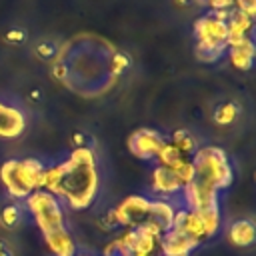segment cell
<instances>
[{
	"label": "cell",
	"mask_w": 256,
	"mask_h": 256,
	"mask_svg": "<svg viewBox=\"0 0 256 256\" xmlns=\"http://www.w3.org/2000/svg\"><path fill=\"white\" fill-rule=\"evenodd\" d=\"M124 66L116 48L92 34L72 38L58 52V74L76 92L98 96L106 92Z\"/></svg>",
	"instance_id": "1"
},
{
	"label": "cell",
	"mask_w": 256,
	"mask_h": 256,
	"mask_svg": "<svg viewBox=\"0 0 256 256\" xmlns=\"http://www.w3.org/2000/svg\"><path fill=\"white\" fill-rule=\"evenodd\" d=\"M98 170L92 148L78 146L64 162L44 168L42 190L52 192L62 204L72 210H86L98 194Z\"/></svg>",
	"instance_id": "2"
},
{
	"label": "cell",
	"mask_w": 256,
	"mask_h": 256,
	"mask_svg": "<svg viewBox=\"0 0 256 256\" xmlns=\"http://www.w3.org/2000/svg\"><path fill=\"white\" fill-rule=\"evenodd\" d=\"M44 168L46 166L36 158H12L0 166V180L14 200H24L34 190H42Z\"/></svg>",
	"instance_id": "3"
},
{
	"label": "cell",
	"mask_w": 256,
	"mask_h": 256,
	"mask_svg": "<svg viewBox=\"0 0 256 256\" xmlns=\"http://www.w3.org/2000/svg\"><path fill=\"white\" fill-rule=\"evenodd\" d=\"M194 164V182L208 186L216 192L228 188L232 184V166L226 152L218 146H204L198 148L192 156Z\"/></svg>",
	"instance_id": "4"
},
{
	"label": "cell",
	"mask_w": 256,
	"mask_h": 256,
	"mask_svg": "<svg viewBox=\"0 0 256 256\" xmlns=\"http://www.w3.org/2000/svg\"><path fill=\"white\" fill-rule=\"evenodd\" d=\"M22 202H24V208L30 212L34 224L42 232V236L48 234V232H52V230H58V228L66 226L64 204L52 192L34 190Z\"/></svg>",
	"instance_id": "5"
},
{
	"label": "cell",
	"mask_w": 256,
	"mask_h": 256,
	"mask_svg": "<svg viewBox=\"0 0 256 256\" xmlns=\"http://www.w3.org/2000/svg\"><path fill=\"white\" fill-rule=\"evenodd\" d=\"M150 206H152V198L132 194V196L124 198L116 208H112V212H114L118 226L132 230V228H140V226L148 224Z\"/></svg>",
	"instance_id": "6"
},
{
	"label": "cell",
	"mask_w": 256,
	"mask_h": 256,
	"mask_svg": "<svg viewBox=\"0 0 256 256\" xmlns=\"http://www.w3.org/2000/svg\"><path fill=\"white\" fill-rule=\"evenodd\" d=\"M164 144H166V140L162 138V134L156 130H150V128H140V130L132 132L128 138L130 152L142 160H156V156Z\"/></svg>",
	"instance_id": "7"
},
{
	"label": "cell",
	"mask_w": 256,
	"mask_h": 256,
	"mask_svg": "<svg viewBox=\"0 0 256 256\" xmlns=\"http://www.w3.org/2000/svg\"><path fill=\"white\" fill-rule=\"evenodd\" d=\"M160 236H162V232L156 226H152V224H144L140 228H132L130 230V248H132V254L154 256L158 252Z\"/></svg>",
	"instance_id": "8"
},
{
	"label": "cell",
	"mask_w": 256,
	"mask_h": 256,
	"mask_svg": "<svg viewBox=\"0 0 256 256\" xmlns=\"http://www.w3.org/2000/svg\"><path fill=\"white\" fill-rule=\"evenodd\" d=\"M198 246L200 244H196L176 228H170L168 232H164L158 242V250L162 256H190Z\"/></svg>",
	"instance_id": "9"
},
{
	"label": "cell",
	"mask_w": 256,
	"mask_h": 256,
	"mask_svg": "<svg viewBox=\"0 0 256 256\" xmlns=\"http://www.w3.org/2000/svg\"><path fill=\"white\" fill-rule=\"evenodd\" d=\"M42 238H44L48 250L54 256H76L78 254L76 240H74L72 232L68 230V226H62L58 230H52V232L44 234Z\"/></svg>",
	"instance_id": "10"
},
{
	"label": "cell",
	"mask_w": 256,
	"mask_h": 256,
	"mask_svg": "<svg viewBox=\"0 0 256 256\" xmlns=\"http://www.w3.org/2000/svg\"><path fill=\"white\" fill-rule=\"evenodd\" d=\"M24 128H26V118H24L22 110L0 102V136L16 138L24 132Z\"/></svg>",
	"instance_id": "11"
},
{
	"label": "cell",
	"mask_w": 256,
	"mask_h": 256,
	"mask_svg": "<svg viewBox=\"0 0 256 256\" xmlns=\"http://www.w3.org/2000/svg\"><path fill=\"white\" fill-rule=\"evenodd\" d=\"M152 190H154L160 198L168 200V198L180 194L182 184L178 182V178L174 176V172H172L170 168L156 166V168L152 170Z\"/></svg>",
	"instance_id": "12"
},
{
	"label": "cell",
	"mask_w": 256,
	"mask_h": 256,
	"mask_svg": "<svg viewBox=\"0 0 256 256\" xmlns=\"http://www.w3.org/2000/svg\"><path fill=\"white\" fill-rule=\"evenodd\" d=\"M176 204L170 202V200H164V198H156L152 200V206H150V218H148V224L156 226L162 234L168 232L172 228V222H174V216H176Z\"/></svg>",
	"instance_id": "13"
},
{
	"label": "cell",
	"mask_w": 256,
	"mask_h": 256,
	"mask_svg": "<svg viewBox=\"0 0 256 256\" xmlns=\"http://www.w3.org/2000/svg\"><path fill=\"white\" fill-rule=\"evenodd\" d=\"M226 236H228V242L238 246V248H248L254 244L256 240V228H254V222L248 220V218H242V220H234L228 230H226Z\"/></svg>",
	"instance_id": "14"
},
{
	"label": "cell",
	"mask_w": 256,
	"mask_h": 256,
	"mask_svg": "<svg viewBox=\"0 0 256 256\" xmlns=\"http://www.w3.org/2000/svg\"><path fill=\"white\" fill-rule=\"evenodd\" d=\"M198 216H200V222H202V228H204V234H206V240L214 238L220 228H222V216H220V206H210V208H204V210H196Z\"/></svg>",
	"instance_id": "15"
},
{
	"label": "cell",
	"mask_w": 256,
	"mask_h": 256,
	"mask_svg": "<svg viewBox=\"0 0 256 256\" xmlns=\"http://www.w3.org/2000/svg\"><path fill=\"white\" fill-rule=\"evenodd\" d=\"M230 54H232V60L238 68H248L252 64V54H254L252 40L244 38V40H238V42L230 44Z\"/></svg>",
	"instance_id": "16"
},
{
	"label": "cell",
	"mask_w": 256,
	"mask_h": 256,
	"mask_svg": "<svg viewBox=\"0 0 256 256\" xmlns=\"http://www.w3.org/2000/svg\"><path fill=\"white\" fill-rule=\"evenodd\" d=\"M184 158H190L194 156V152L198 150V144H196V138L188 132V130H178L172 134V142H170Z\"/></svg>",
	"instance_id": "17"
},
{
	"label": "cell",
	"mask_w": 256,
	"mask_h": 256,
	"mask_svg": "<svg viewBox=\"0 0 256 256\" xmlns=\"http://www.w3.org/2000/svg\"><path fill=\"white\" fill-rule=\"evenodd\" d=\"M0 222L6 228H14L22 222V208L18 204H8L0 210Z\"/></svg>",
	"instance_id": "18"
},
{
	"label": "cell",
	"mask_w": 256,
	"mask_h": 256,
	"mask_svg": "<svg viewBox=\"0 0 256 256\" xmlns=\"http://www.w3.org/2000/svg\"><path fill=\"white\" fill-rule=\"evenodd\" d=\"M238 114V108L232 104V102H224L216 112H214V120L218 124H230Z\"/></svg>",
	"instance_id": "19"
},
{
	"label": "cell",
	"mask_w": 256,
	"mask_h": 256,
	"mask_svg": "<svg viewBox=\"0 0 256 256\" xmlns=\"http://www.w3.org/2000/svg\"><path fill=\"white\" fill-rule=\"evenodd\" d=\"M60 48H56V44L52 40H44L36 46V54L42 58V60H52L54 56H58Z\"/></svg>",
	"instance_id": "20"
},
{
	"label": "cell",
	"mask_w": 256,
	"mask_h": 256,
	"mask_svg": "<svg viewBox=\"0 0 256 256\" xmlns=\"http://www.w3.org/2000/svg\"><path fill=\"white\" fill-rule=\"evenodd\" d=\"M238 4V12L246 14V16H252L254 14V0H234Z\"/></svg>",
	"instance_id": "21"
},
{
	"label": "cell",
	"mask_w": 256,
	"mask_h": 256,
	"mask_svg": "<svg viewBox=\"0 0 256 256\" xmlns=\"http://www.w3.org/2000/svg\"><path fill=\"white\" fill-rule=\"evenodd\" d=\"M0 256H10V250L6 248V244L0 240Z\"/></svg>",
	"instance_id": "22"
},
{
	"label": "cell",
	"mask_w": 256,
	"mask_h": 256,
	"mask_svg": "<svg viewBox=\"0 0 256 256\" xmlns=\"http://www.w3.org/2000/svg\"><path fill=\"white\" fill-rule=\"evenodd\" d=\"M76 256H92V254H76Z\"/></svg>",
	"instance_id": "23"
},
{
	"label": "cell",
	"mask_w": 256,
	"mask_h": 256,
	"mask_svg": "<svg viewBox=\"0 0 256 256\" xmlns=\"http://www.w3.org/2000/svg\"><path fill=\"white\" fill-rule=\"evenodd\" d=\"M134 256H144V254H134Z\"/></svg>",
	"instance_id": "24"
}]
</instances>
